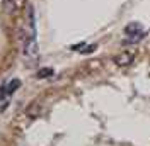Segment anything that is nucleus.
Listing matches in <instances>:
<instances>
[{
	"label": "nucleus",
	"mask_w": 150,
	"mask_h": 146,
	"mask_svg": "<svg viewBox=\"0 0 150 146\" xmlns=\"http://www.w3.org/2000/svg\"><path fill=\"white\" fill-rule=\"evenodd\" d=\"M135 56H137V51H121L120 55L112 58V63L118 65V66H128V65L133 63Z\"/></svg>",
	"instance_id": "1"
},
{
	"label": "nucleus",
	"mask_w": 150,
	"mask_h": 146,
	"mask_svg": "<svg viewBox=\"0 0 150 146\" xmlns=\"http://www.w3.org/2000/svg\"><path fill=\"white\" fill-rule=\"evenodd\" d=\"M24 55L33 58V56L38 55V43H36V37H29L28 41L24 43Z\"/></svg>",
	"instance_id": "2"
},
{
	"label": "nucleus",
	"mask_w": 150,
	"mask_h": 146,
	"mask_svg": "<svg viewBox=\"0 0 150 146\" xmlns=\"http://www.w3.org/2000/svg\"><path fill=\"white\" fill-rule=\"evenodd\" d=\"M125 32H126L128 36H135V34H140V32H142V26L138 24V22H131V24H128V26L125 27Z\"/></svg>",
	"instance_id": "3"
},
{
	"label": "nucleus",
	"mask_w": 150,
	"mask_h": 146,
	"mask_svg": "<svg viewBox=\"0 0 150 146\" xmlns=\"http://www.w3.org/2000/svg\"><path fill=\"white\" fill-rule=\"evenodd\" d=\"M39 105H38L36 102H33V104H31V105H29L28 107V110H26V114H28L29 117H36L38 114H39Z\"/></svg>",
	"instance_id": "4"
},
{
	"label": "nucleus",
	"mask_w": 150,
	"mask_h": 146,
	"mask_svg": "<svg viewBox=\"0 0 150 146\" xmlns=\"http://www.w3.org/2000/svg\"><path fill=\"white\" fill-rule=\"evenodd\" d=\"M19 87H21V80H17V78H16V80H12V82H10L9 85L5 87V90H7V95H10V93H14V92L17 90Z\"/></svg>",
	"instance_id": "5"
},
{
	"label": "nucleus",
	"mask_w": 150,
	"mask_h": 146,
	"mask_svg": "<svg viewBox=\"0 0 150 146\" xmlns=\"http://www.w3.org/2000/svg\"><path fill=\"white\" fill-rule=\"evenodd\" d=\"M51 75H53V68H41V70L36 73L38 78H48V77H51Z\"/></svg>",
	"instance_id": "6"
},
{
	"label": "nucleus",
	"mask_w": 150,
	"mask_h": 146,
	"mask_svg": "<svg viewBox=\"0 0 150 146\" xmlns=\"http://www.w3.org/2000/svg\"><path fill=\"white\" fill-rule=\"evenodd\" d=\"M96 49V44L94 46H87V49H84V53H91V51H94Z\"/></svg>",
	"instance_id": "7"
}]
</instances>
